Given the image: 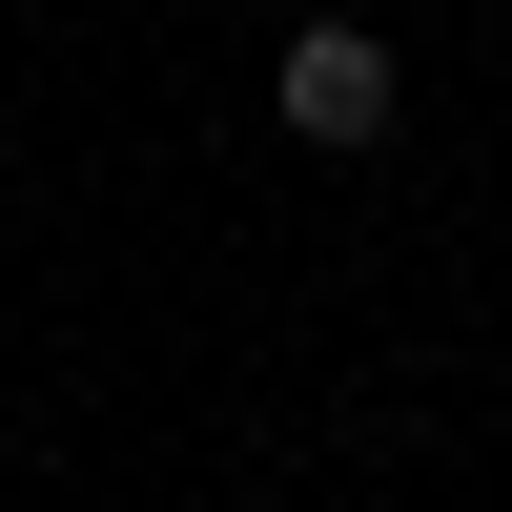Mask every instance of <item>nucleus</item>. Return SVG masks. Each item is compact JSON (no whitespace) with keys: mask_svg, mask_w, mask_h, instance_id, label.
<instances>
[{"mask_svg":"<svg viewBox=\"0 0 512 512\" xmlns=\"http://www.w3.org/2000/svg\"><path fill=\"white\" fill-rule=\"evenodd\" d=\"M390 103H410V62H390L369 21H308V41L267 62V123H287V144H328V164H369V144H390Z\"/></svg>","mask_w":512,"mask_h":512,"instance_id":"obj_1","label":"nucleus"}]
</instances>
